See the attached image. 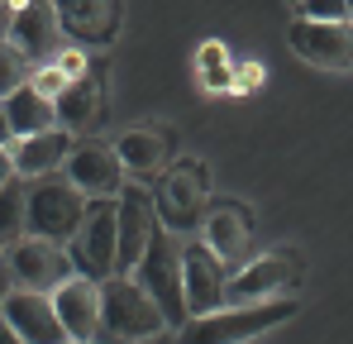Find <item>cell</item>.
I'll return each mask as SVG.
<instances>
[{
    "mask_svg": "<svg viewBox=\"0 0 353 344\" xmlns=\"http://www.w3.org/2000/svg\"><path fill=\"white\" fill-rule=\"evenodd\" d=\"M172 335L158 296L129 273H110L101 283V340H158Z\"/></svg>",
    "mask_w": 353,
    "mask_h": 344,
    "instance_id": "6da1fadb",
    "label": "cell"
},
{
    "mask_svg": "<svg viewBox=\"0 0 353 344\" xmlns=\"http://www.w3.org/2000/svg\"><path fill=\"white\" fill-rule=\"evenodd\" d=\"M301 301L296 296H272V301H239V306H220L210 316H191L181 325V340L191 344H234V340H258L272 325H287Z\"/></svg>",
    "mask_w": 353,
    "mask_h": 344,
    "instance_id": "7a4b0ae2",
    "label": "cell"
},
{
    "mask_svg": "<svg viewBox=\"0 0 353 344\" xmlns=\"http://www.w3.org/2000/svg\"><path fill=\"white\" fill-rule=\"evenodd\" d=\"M86 201L91 196L72 177H53V172L48 177H34L24 187V229L67 244L77 234V225H81V216H86Z\"/></svg>",
    "mask_w": 353,
    "mask_h": 344,
    "instance_id": "3957f363",
    "label": "cell"
},
{
    "mask_svg": "<svg viewBox=\"0 0 353 344\" xmlns=\"http://www.w3.org/2000/svg\"><path fill=\"white\" fill-rule=\"evenodd\" d=\"M67 249H72L77 273L96 278V283L119 273V201L115 196H91L86 201V216H81L77 234L67 239Z\"/></svg>",
    "mask_w": 353,
    "mask_h": 344,
    "instance_id": "277c9868",
    "label": "cell"
},
{
    "mask_svg": "<svg viewBox=\"0 0 353 344\" xmlns=\"http://www.w3.org/2000/svg\"><path fill=\"white\" fill-rule=\"evenodd\" d=\"M153 201H158V220L172 229V234H191V229L205 220V211H210V168L201 158L172 163V168L163 172Z\"/></svg>",
    "mask_w": 353,
    "mask_h": 344,
    "instance_id": "5b68a950",
    "label": "cell"
},
{
    "mask_svg": "<svg viewBox=\"0 0 353 344\" xmlns=\"http://www.w3.org/2000/svg\"><path fill=\"white\" fill-rule=\"evenodd\" d=\"M134 278L158 296L163 316L172 321V330L191 321V311H186V287H181V244H176V234L168 225H158V234L148 239V249H143Z\"/></svg>",
    "mask_w": 353,
    "mask_h": 344,
    "instance_id": "8992f818",
    "label": "cell"
},
{
    "mask_svg": "<svg viewBox=\"0 0 353 344\" xmlns=\"http://www.w3.org/2000/svg\"><path fill=\"white\" fill-rule=\"evenodd\" d=\"M287 39H292V48L310 67H334V72H349L353 67V19H310V15H296Z\"/></svg>",
    "mask_w": 353,
    "mask_h": 344,
    "instance_id": "52a82bcc",
    "label": "cell"
},
{
    "mask_svg": "<svg viewBox=\"0 0 353 344\" xmlns=\"http://www.w3.org/2000/svg\"><path fill=\"white\" fill-rule=\"evenodd\" d=\"M10 258H14V278L19 287H34V292H58L77 263H72V249L58 239H43V234H24L10 244Z\"/></svg>",
    "mask_w": 353,
    "mask_h": 344,
    "instance_id": "ba28073f",
    "label": "cell"
},
{
    "mask_svg": "<svg viewBox=\"0 0 353 344\" xmlns=\"http://www.w3.org/2000/svg\"><path fill=\"white\" fill-rule=\"evenodd\" d=\"M301 283V263L292 254H263L253 263H243L230 273V287H225V306H239V301H272V296H292V287Z\"/></svg>",
    "mask_w": 353,
    "mask_h": 344,
    "instance_id": "9c48e42d",
    "label": "cell"
},
{
    "mask_svg": "<svg viewBox=\"0 0 353 344\" xmlns=\"http://www.w3.org/2000/svg\"><path fill=\"white\" fill-rule=\"evenodd\" d=\"M181 287H186V311L191 316H210L225 306V287L230 268L225 258L201 239V244H181Z\"/></svg>",
    "mask_w": 353,
    "mask_h": 344,
    "instance_id": "30bf717a",
    "label": "cell"
},
{
    "mask_svg": "<svg viewBox=\"0 0 353 344\" xmlns=\"http://www.w3.org/2000/svg\"><path fill=\"white\" fill-rule=\"evenodd\" d=\"M0 316L10 321V330L24 344H62L72 340L67 325H62L58 306H53V292H34V287H14L5 301H0Z\"/></svg>",
    "mask_w": 353,
    "mask_h": 344,
    "instance_id": "8fae6325",
    "label": "cell"
},
{
    "mask_svg": "<svg viewBox=\"0 0 353 344\" xmlns=\"http://www.w3.org/2000/svg\"><path fill=\"white\" fill-rule=\"evenodd\" d=\"M119 273H134L139 268V258H143V249H148V239L158 234V201H153V191L143 187V182H129V187H119Z\"/></svg>",
    "mask_w": 353,
    "mask_h": 344,
    "instance_id": "7c38bea8",
    "label": "cell"
},
{
    "mask_svg": "<svg viewBox=\"0 0 353 344\" xmlns=\"http://www.w3.org/2000/svg\"><path fill=\"white\" fill-rule=\"evenodd\" d=\"M62 34L81 48H105L119 39L124 24V0H53Z\"/></svg>",
    "mask_w": 353,
    "mask_h": 344,
    "instance_id": "4fadbf2b",
    "label": "cell"
},
{
    "mask_svg": "<svg viewBox=\"0 0 353 344\" xmlns=\"http://www.w3.org/2000/svg\"><path fill=\"white\" fill-rule=\"evenodd\" d=\"M62 172L86 196H119V187H124V158L115 144H101V139H77Z\"/></svg>",
    "mask_w": 353,
    "mask_h": 344,
    "instance_id": "5bb4252c",
    "label": "cell"
},
{
    "mask_svg": "<svg viewBox=\"0 0 353 344\" xmlns=\"http://www.w3.org/2000/svg\"><path fill=\"white\" fill-rule=\"evenodd\" d=\"M201 239L225 258L230 273L243 268V258H248V249H253V211H248L243 201H220V206H210L205 220H201Z\"/></svg>",
    "mask_w": 353,
    "mask_h": 344,
    "instance_id": "9a60e30c",
    "label": "cell"
},
{
    "mask_svg": "<svg viewBox=\"0 0 353 344\" xmlns=\"http://www.w3.org/2000/svg\"><path fill=\"white\" fill-rule=\"evenodd\" d=\"M10 39L34 57V67H39V62H53V57L62 53V39H67L62 24H58L53 0H29L19 15H10Z\"/></svg>",
    "mask_w": 353,
    "mask_h": 344,
    "instance_id": "2e32d148",
    "label": "cell"
},
{
    "mask_svg": "<svg viewBox=\"0 0 353 344\" xmlns=\"http://www.w3.org/2000/svg\"><path fill=\"white\" fill-rule=\"evenodd\" d=\"M53 306H58L62 325L72 340H101V283L86 278V273H72L67 283L53 292Z\"/></svg>",
    "mask_w": 353,
    "mask_h": 344,
    "instance_id": "e0dca14e",
    "label": "cell"
},
{
    "mask_svg": "<svg viewBox=\"0 0 353 344\" xmlns=\"http://www.w3.org/2000/svg\"><path fill=\"white\" fill-rule=\"evenodd\" d=\"M72 129H39V134H19L14 144H10V158H14V172L24 177V182H34V177H48V172H58L67 163V153H72Z\"/></svg>",
    "mask_w": 353,
    "mask_h": 344,
    "instance_id": "ac0fdd59",
    "label": "cell"
},
{
    "mask_svg": "<svg viewBox=\"0 0 353 344\" xmlns=\"http://www.w3.org/2000/svg\"><path fill=\"white\" fill-rule=\"evenodd\" d=\"M101 120H105V86H101L96 72H81L77 82H67V91L58 96V124L86 139Z\"/></svg>",
    "mask_w": 353,
    "mask_h": 344,
    "instance_id": "d6986e66",
    "label": "cell"
},
{
    "mask_svg": "<svg viewBox=\"0 0 353 344\" xmlns=\"http://www.w3.org/2000/svg\"><path fill=\"white\" fill-rule=\"evenodd\" d=\"M115 149H119V158H124V168L134 172L139 182L163 177V172H168V158H172V139H168V129H153V124L124 129Z\"/></svg>",
    "mask_w": 353,
    "mask_h": 344,
    "instance_id": "ffe728a7",
    "label": "cell"
},
{
    "mask_svg": "<svg viewBox=\"0 0 353 344\" xmlns=\"http://www.w3.org/2000/svg\"><path fill=\"white\" fill-rule=\"evenodd\" d=\"M0 106H5V115H10L14 134H39V129H53V124H58V101L43 96L39 86H19V91H10Z\"/></svg>",
    "mask_w": 353,
    "mask_h": 344,
    "instance_id": "44dd1931",
    "label": "cell"
},
{
    "mask_svg": "<svg viewBox=\"0 0 353 344\" xmlns=\"http://www.w3.org/2000/svg\"><path fill=\"white\" fill-rule=\"evenodd\" d=\"M24 177H10L5 187H0V244H14V239H24L29 229H24Z\"/></svg>",
    "mask_w": 353,
    "mask_h": 344,
    "instance_id": "7402d4cb",
    "label": "cell"
},
{
    "mask_svg": "<svg viewBox=\"0 0 353 344\" xmlns=\"http://www.w3.org/2000/svg\"><path fill=\"white\" fill-rule=\"evenodd\" d=\"M29 77H34V57L24 53L14 39H5V44H0V101H5L10 91L29 86Z\"/></svg>",
    "mask_w": 353,
    "mask_h": 344,
    "instance_id": "603a6c76",
    "label": "cell"
},
{
    "mask_svg": "<svg viewBox=\"0 0 353 344\" xmlns=\"http://www.w3.org/2000/svg\"><path fill=\"white\" fill-rule=\"evenodd\" d=\"M67 82H77V77H67L58 62H39V67H34V77H29V86H39V91H43V96H53V101L67 91Z\"/></svg>",
    "mask_w": 353,
    "mask_h": 344,
    "instance_id": "cb8c5ba5",
    "label": "cell"
},
{
    "mask_svg": "<svg viewBox=\"0 0 353 344\" xmlns=\"http://www.w3.org/2000/svg\"><path fill=\"white\" fill-rule=\"evenodd\" d=\"M296 15H310V19H349V5L344 0H301Z\"/></svg>",
    "mask_w": 353,
    "mask_h": 344,
    "instance_id": "d4e9b609",
    "label": "cell"
},
{
    "mask_svg": "<svg viewBox=\"0 0 353 344\" xmlns=\"http://www.w3.org/2000/svg\"><path fill=\"white\" fill-rule=\"evenodd\" d=\"M19 287V278H14V258H10V244H0V301L10 296Z\"/></svg>",
    "mask_w": 353,
    "mask_h": 344,
    "instance_id": "484cf974",
    "label": "cell"
},
{
    "mask_svg": "<svg viewBox=\"0 0 353 344\" xmlns=\"http://www.w3.org/2000/svg\"><path fill=\"white\" fill-rule=\"evenodd\" d=\"M10 177H19V172H14V158H10V149H0V187H5Z\"/></svg>",
    "mask_w": 353,
    "mask_h": 344,
    "instance_id": "4316f807",
    "label": "cell"
},
{
    "mask_svg": "<svg viewBox=\"0 0 353 344\" xmlns=\"http://www.w3.org/2000/svg\"><path fill=\"white\" fill-rule=\"evenodd\" d=\"M10 134H14V124H10V115H5V106H0V149L10 144Z\"/></svg>",
    "mask_w": 353,
    "mask_h": 344,
    "instance_id": "83f0119b",
    "label": "cell"
},
{
    "mask_svg": "<svg viewBox=\"0 0 353 344\" xmlns=\"http://www.w3.org/2000/svg\"><path fill=\"white\" fill-rule=\"evenodd\" d=\"M5 39H10V19L0 15V44H5Z\"/></svg>",
    "mask_w": 353,
    "mask_h": 344,
    "instance_id": "f1b7e54d",
    "label": "cell"
},
{
    "mask_svg": "<svg viewBox=\"0 0 353 344\" xmlns=\"http://www.w3.org/2000/svg\"><path fill=\"white\" fill-rule=\"evenodd\" d=\"M344 5H349V19H353V0H344Z\"/></svg>",
    "mask_w": 353,
    "mask_h": 344,
    "instance_id": "f546056e",
    "label": "cell"
},
{
    "mask_svg": "<svg viewBox=\"0 0 353 344\" xmlns=\"http://www.w3.org/2000/svg\"><path fill=\"white\" fill-rule=\"evenodd\" d=\"M296 5H301V0H292V10H296Z\"/></svg>",
    "mask_w": 353,
    "mask_h": 344,
    "instance_id": "4dcf8cb0",
    "label": "cell"
}]
</instances>
